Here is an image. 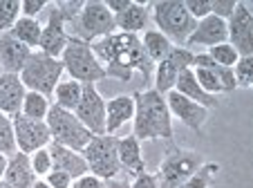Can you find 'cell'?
I'll return each instance as SVG.
<instances>
[{
	"instance_id": "obj_3",
	"label": "cell",
	"mask_w": 253,
	"mask_h": 188,
	"mask_svg": "<svg viewBox=\"0 0 253 188\" xmlns=\"http://www.w3.org/2000/svg\"><path fill=\"white\" fill-rule=\"evenodd\" d=\"M115 32V14L105 7L103 0H85L74 23L67 27L70 38H79L85 43H94V40L110 36Z\"/></svg>"
},
{
	"instance_id": "obj_4",
	"label": "cell",
	"mask_w": 253,
	"mask_h": 188,
	"mask_svg": "<svg viewBox=\"0 0 253 188\" xmlns=\"http://www.w3.org/2000/svg\"><path fill=\"white\" fill-rule=\"evenodd\" d=\"M153 20L157 25V32H162L170 43H177V47H182L197 27V20L186 11L184 0L153 2Z\"/></svg>"
},
{
	"instance_id": "obj_7",
	"label": "cell",
	"mask_w": 253,
	"mask_h": 188,
	"mask_svg": "<svg viewBox=\"0 0 253 188\" xmlns=\"http://www.w3.org/2000/svg\"><path fill=\"white\" fill-rule=\"evenodd\" d=\"M45 123H47V128H49V135H52L54 144H61V146H65V148L77 150V152H83V148H85V146L90 144V139L94 137L85 125L77 119L74 112L63 110V108H58V106L49 108Z\"/></svg>"
},
{
	"instance_id": "obj_47",
	"label": "cell",
	"mask_w": 253,
	"mask_h": 188,
	"mask_svg": "<svg viewBox=\"0 0 253 188\" xmlns=\"http://www.w3.org/2000/svg\"><path fill=\"white\" fill-rule=\"evenodd\" d=\"M0 188H14V186H11V184H7L5 179H0Z\"/></svg>"
},
{
	"instance_id": "obj_25",
	"label": "cell",
	"mask_w": 253,
	"mask_h": 188,
	"mask_svg": "<svg viewBox=\"0 0 253 188\" xmlns=\"http://www.w3.org/2000/svg\"><path fill=\"white\" fill-rule=\"evenodd\" d=\"M81 94H83V83L72 81V78L70 81H61L56 85V90H54V99H56L54 106L74 112L79 106V101H81Z\"/></svg>"
},
{
	"instance_id": "obj_32",
	"label": "cell",
	"mask_w": 253,
	"mask_h": 188,
	"mask_svg": "<svg viewBox=\"0 0 253 188\" xmlns=\"http://www.w3.org/2000/svg\"><path fill=\"white\" fill-rule=\"evenodd\" d=\"M206 54H209V56L215 61V65H220V68H233L235 63H238V58H240V54L235 52L229 43L215 45V47H211Z\"/></svg>"
},
{
	"instance_id": "obj_27",
	"label": "cell",
	"mask_w": 253,
	"mask_h": 188,
	"mask_svg": "<svg viewBox=\"0 0 253 188\" xmlns=\"http://www.w3.org/2000/svg\"><path fill=\"white\" fill-rule=\"evenodd\" d=\"M49 108H52V103H49L47 97H43V94H39V92L27 90L23 108H20V114L29 116V119H36V121H45L47 119Z\"/></svg>"
},
{
	"instance_id": "obj_35",
	"label": "cell",
	"mask_w": 253,
	"mask_h": 188,
	"mask_svg": "<svg viewBox=\"0 0 253 188\" xmlns=\"http://www.w3.org/2000/svg\"><path fill=\"white\" fill-rule=\"evenodd\" d=\"M193 56H195V54L188 47H172L170 54H168V61L182 72V70H188L193 65Z\"/></svg>"
},
{
	"instance_id": "obj_42",
	"label": "cell",
	"mask_w": 253,
	"mask_h": 188,
	"mask_svg": "<svg viewBox=\"0 0 253 188\" xmlns=\"http://www.w3.org/2000/svg\"><path fill=\"white\" fill-rule=\"evenodd\" d=\"M72 188H103V179H99L92 173H85L72 182Z\"/></svg>"
},
{
	"instance_id": "obj_23",
	"label": "cell",
	"mask_w": 253,
	"mask_h": 188,
	"mask_svg": "<svg viewBox=\"0 0 253 188\" xmlns=\"http://www.w3.org/2000/svg\"><path fill=\"white\" fill-rule=\"evenodd\" d=\"M141 45H143V52H146V56L150 58L153 65H157V63L164 61V58H168L170 49L175 47V45H172L162 32H157V29H146L141 36Z\"/></svg>"
},
{
	"instance_id": "obj_13",
	"label": "cell",
	"mask_w": 253,
	"mask_h": 188,
	"mask_svg": "<svg viewBox=\"0 0 253 188\" xmlns=\"http://www.w3.org/2000/svg\"><path fill=\"white\" fill-rule=\"evenodd\" d=\"M166 103H168V110H170V116H177L186 128H191V130H195V132H200L202 128H204L206 119H209V110H206L204 106L186 99L177 90L168 92Z\"/></svg>"
},
{
	"instance_id": "obj_30",
	"label": "cell",
	"mask_w": 253,
	"mask_h": 188,
	"mask_svg": "<svg viewBox=\"0 0 253 188\" xmlns=\"http://www.w3.org/2000/svg\"><path fill=\"white\" fill-rule=\"evenodd\" d=\"M16 137H14V121L9 114L0 112V152L11 157L16 152Z\"/></svg>"
},
{
	"instance_id": "obj_6",
	"label": "cell",
	"mask_w": 253,
	"mask_h": 188,
	"mask_svg": "<svg viewBox=\"0 0 253 188\" xmlns=\"http://www.w3.org/2000/svg\"><path fill=\"white\" fill-rule=\"evenodd\" d=\"M61 63L65 72L70 74L72 81L79 83H99L101 78H108V72L105 68L99 63V58L92 52V45L85 43V40L79 38H70L65 52L61 56Z\"/></svg>"
},
{
	"instance_id": "obj_45",
	"label": "cell",
	"mask_w": 253,
	"mask_h": 188,
	"mask_svg": "<svg viewBox=\"0 0 253 188\" xmlns=\"http://www.w3.org/2000/svg\"><path fill=\"white\" fill-rule=\"evenodd\" d=\"M7 159H9V157H7V154H2V152H0V179H2V175H5Z\"/></svg>"
},
{
	"instance_id": "obj_11",
	"label": "cell",
	"mask_w": 253,
	"mask_h": 188,
	"mask_svg": "<svg viewBox=\"0 0 253 188\" xmlns=\"http://www.w3.org/2000/svg\"><path fill=\"white\" fill-rule=\"evenodd\" d=\"M74 114L92 135H105V99L94 83H83V94Z\"/></svg>"
},
{
	"instance_id": "obj_39",
	"label": "cell",
	"mask_w": 253,
	"mask_h": 188,
	"mask_svg": "<svg viewBox=\"0 0 253 188\" xmlns=\"http://www.w3.org/2000/svg\"><path fill=\"white\" fill-rule=\"evenodd\" d=\"M215 72H217V78H220L222 83V90H224V94H231V92L238 90V83H235V76H233V68H215Z\"/></svg>"
},
{
	"instance_id": "obj_40",
	"label": "cell",
	"mask_w": 253,
	"mask_h": 188,
	"mask_svg": "<svg viewBox=\"0 0 253 188\" xmlns=\"http://www.w3.org/2000/svg\"><path fill=\"white\" fill-rule=\"evenodd\" d=\"M45 7H47L45 0H23V2H20V16H25V18H36Z\"/></svg>"
},
{
	"instance_id": "obj_20",
	"label": "cell",
	"mask_w": 253,
	"mask_h": 188,
	"mask_svg": "<svg viewBox=\"0 0 253 188\" xmlns=\"http://www.w3.org/2000/svg\"><path fill=\"white\" fill-rule=\"evenodd\" d=\"M134 116V99L128 94L115 97L105 101V135H115L121 125L132 121Z\"/></svg>"
},
{
	"instance_id": "obj_19",
	"label": "cell",
	"mask_w": 253,
	"mask_h": 188,
	"mask_svg": "<svg viewBox=\"0 0 253 188\" xmlns=\"http://www.w3.org/2000/svg\"><path fill=\"white\" fill-rule=\"evenodd\" d=\"M47 150H49V154H52L54 168L65 170L67 175H72V179H77V177H81V175L90 173L85 157H83L81 152H77V150L65 148V146L54 144V141L47 146Z\"/></svg>"
},
{
	"instance_id": "obj_15",
	"label": "cell",
	"mask_w": 253,
	"mask_h": 188,
	"mask_svg": "<svg viewBox=\"0 0 253 188\" xmlns=\"http://www.w3.org/2000/svg\"><path fill=\"white\" fill-rule=\"evenodd\" d=\"M32 52L34 49H29L27 45L16 40L9 32L0 34V70H2L0 74H20V70L29 61Z\"/></svg>"
},
{
	"instance_id": "obj_1",
	"label": "cell",
	"mask_w": 253,
	"mask_h": 188,
	"mask_svg": "<svg viewBox=\"0 0 253 188\" xmlns=\"http://www.w3.org/2000/svg\"><path fill=\"white\" fill-rule=\"evenodd\" d=\"M92 45V52L99 58V63L105 68L108 76L119 78V81H130L132 72H141L146 78L153 76L155 68L150 58L143 52L141 38L137 34H121L115 32L110 36H103V38L94 40Z\"/></svg>"
},
{
	"instance_id": "obj_10",
	"label": "cell",
	"mask_w": 253,
	"mask_h": 188,
	"mask_svg": "<svg viewBox=\"0 0 253 188\" xmlns=\"http://www.w3.org/2000/svg\"><path fill=\"white\" fill-rule=\"evenodd\" d=\"M14 137H16V148L25 154H32L41 148H47L52 144V135L45 121L29 119L25 114H14Z\"/></svg>"
},
{
	"instance_id": "obj_12",
	"label": "cell",
	"mask_w": 253,
	"mask_h": 188,
	"mask_svg": "<svg viewBox=\"0 0 253 188\" xmlns=\"http://www.w3.org/2000/svg\"><path fill=\"white\" fill-rule=\"evenodd\" d=\"M226 43L240 54V56H253V14L249 7L238 0L233 16L226 20Z\"/></svg>"
},
{
	"instance_id": "obj_17",
	"label": "cell",
	"mask_w": 253,
	"mask_h": 188,
	"mask_svg": "<svg viewBox=\"0 0 253 188\" xmlns=\"http://www.w3.org/2000/svg\"><path fill=\"white\" fill-rule=\"evenodd\" d=\"M27 94V87L23 85L18 74H0V112L14 116L20 112Z\"/></svg>"
},
{
	"instance_id": "obj_37",
	"label": "cell",
	"mask_w": 253,
	"mask_h": 188,
	"mask_svg": "<svg viewBox=\"0 0 253 188\" xmlns=\"http://www.w3.org/2000/svg\"><path fill=\"white\" fill-rule=\"evenodd\" d=\"M184 7L195 20L211 16V0H184Z\"/></svg>"
},
{
	"instance_id": "obj_46",
	"label": "cell",
	"mask_w": 253,
	"mask_h": 188,
	"mask_svg": "<svg viewBox=\"0 0 253 188\" xmlns=\"http://www.w3.org/2000/svg\"><path fill=\"white\" fill-rule=\"evenodd\" d=\"M32 188H52V186H49V184L47 182H45V179L43 177H39V179H36V184H34V186Z\"/></svg>"
},
{
	"instance_id": "obj_36",
	"label": "cell",
	"mask_w": 253,
	"mask_h": 188,
	"mask_svg": "<svg viewBox=\"0 0 253 188\" xmlns=\"http://www.w3.org/2000/svg\"><path fill=\"white\" fill-rule=\"evenodd\" d=\"M235 7H238V0H211V14L222 20H229Z\"/></svg>"
},
{
	"instance_id": "obj_21",
	"label": "cell",
	"mask_w": 253,
	"mask_h": 188,
	"mask_svg": "<svg viewBox=\"0 0 253 188\" xmlns=\"http://www.w3.org/2000/svg\"><path fill=\"white\" fill-rule=\"evenodd\" d=\"M146 23H148V7L143 2H134L121 14H115V27L121 34H137L146 32Z\"/></svg>"
},
{
	"instance_id": "obj_31",
	"label": "cell",
	"mask_w": 253,
	"mask_h": 188,
	"mask_svg": "<svg viewBox=\"0 0 253 188\" xmlns=\"http://www.w3.org/2000/svg\"><path fill=\"white\" fill-rule=\"evenodd\" d=\"M20 18V0H0V34H7Z\"/></svg>"
},
{
	"instance_id": "obj_44",
	"label": "cell",
	"mask_w": 253,
	"mask_h": 188,
	"mask_svg": "<svg viewBox=\"0 0 253 188\" xmlns=\"http://www.w3.org/2000/svg\"><path fill=\"white\" fill-rule=\"evenodd\" d=\"M103 188H130V184L124 182V179H108L103 184Z\"/></svg>"
},
{
	"instance_id": "obj_22",
	"label": "cell",
	"mask_w": 253,
	"mask_h": 188,
	"mask_svg": "<svg viewBox=\"0 0 253 188\" xmlns=\"http://www.w3.org/2000/svg\"><path fill=\"white\" fill-rule=\"evenodd\" d=\"M175 90L179 92V94H184L186 99H191V101L204 106L206 110H211V108L217 106V97H211V94H206V92L202 90L191 68L179 72V76H177V83H175Z\"/></svg>"
},
{
	"instance_id": "obj_38",
	"label": "cell",
	"mask_w": 253,
	"mask_h": 188,
	"mask_svg": "<svg viewBox=\"0 0 253 188\" xmlns=\"http://www.w3.org/2000/svg\"><path fill=\"white\" fill-rule=\"evenodd\" d=\"M45 182L49 184L52 188H72V175H67L65 170H58V168H52L47 175H45Z\"/></svg>"
},
{
	"instance_id": "obj_2",
	"label": "cell",
	"mask_w": 253,
	"mask_h": 188,
	"mask_svg": "<svg viewBox=\"0 0 253 188\" xmlns=\"http://www.w3.org/2000/svg\"><path fill=\"white\" fill-rule=\"evenodd\" d=\"M134 116H132V137L139 141L146 139H172V116L168 110L166 97L157 90H141L132 94Z\"/></svg>"
},
{
	"instance_id": "obj_16",
	"label": "cell",
	"mask_w": 253,
	"mask_h": 188,
	"mask_svg": "<svg viewBox=\"0 0 253 188\" xmlns=\"http://www.w3.org/2000/svg\"><path fill=\"white\" fill-rule=\"evenodd\" d=\"M117 157H119V168L121 173L137 177V175L146 173V159L141 152V141L137 137H121L117 139Z\"/></svg>"
},
{
	"instance_id": "obj_9",
	"label": "cell",
	"mask_w": 253,
	"mask_h": 188,
	"mask_svg": "<svg viewBox=\"0 0 253 188\" xmlns=\"http://www.w3.org/2000/svg\"><path fill=\"white\" fill-rule=\"evenodd\" d=\"M83 157L87 161V168L92 175L99 179L108 182V179H117L121 173L119 168V157H117V137L112 135H94L90 144L83 148Z\"/></svg>"
},
{
	"instance_id": "obj_24",
	"label": "cell",
	"mask_w": 253,
	"mask_h": 188,
	"mask_svg": "<svg viewBox=\"0 0 253 188\" xmlns=\"http://www.w3.org/2000/svg\"><path fill=\"white\" fill-rule=\"evenodd\" d=\"M9 34L16 40H20L23 45H27L29 49L39 47L41 45V34H43V25L39 23V18H25L20 16L14 23V27L9 29Z\"/></svg>"
},
{
	"instance_id": "obj_41",
	"label": "cell",
	"mask_w": 253,
	"mask_h": 188,
	"mask_svg": "<svg viewBox=\"0 0 253 188\" xmlns=\"http://www.w3.org/2000/svg\"><path fill=\"white\" fill-rule=\"evenodd\" d=\"M130 188H162V186H159L157 175H153V173H148V170H146V173L132 177V182H130Z\"/></svg>"
},
{
	"instance_id": "obj_29",
	"label": "cell",
	"mask_w": 253,
	"mask_h": 188,
	"mask_svg": "<svg viewBox=\"0 0 253 188\" xmlns=\"http://www.w3.org/2000/svg\"><path fill=\"white\" fill-rule=\"evenodd\" d=\"M215 68H217V65H215ZM215 68H211V70L191 68L193 74H195V78H197V83H200V87L206 92V94H211V97L224 94V90H222V83H220V78H217V72H215Z\"/></svg>"
},
{
	"instance_id": "obj_28",
	"label": "cell",
	"mask_w": 253,
	"mask_h": 188,
	"mask_svg": "<svg viewBox=\"0 0 253 188\" xmlns=\"http://www.w3.org/2000/svg\"><path fill=\"white\" fill-rule=\"evenodd\" d=\"M217 173H220V164H215V161H202L200 168L179 188H211L217 182Z\"/></svg>"
},
{
	"instance_id": "obj_33",
	"label": "cell",
	"mask_w": 253,
	"mask_h": 188,
	"mask_svg": "<svg viewBox=\"0 0 253 188\" xmlns=\"http://www.w3.org/2000/svg\"><path fill=\"white\" fill-rule=\"evenodd\" d=\"M233 76L238 87H251L253 85V56H240L233 65Z\"/></svg>"
},
{
	"instance_id": "obj_18",
	"label": "cell",
	"mask_w": 253,
	"mask_h": 188,
	"mask_svg": "<svg viewBox=\"0 0 253 188\" xmlns=\"http://www.w3.org/2000/svg\"><path fill=\"white\" fill-rule=\"evenodd\" d=\"M7 184H11L14 188H32L36 184V173L32 168V161H29V154L20 152L16 150L7 159V168H5V175H2Z\"/></svg>"
},
{
	"instance_id": "obj_26",
	"label": "cell",
	"mask_w": 253,
	"mask_h": 188,
	"mask_svg": "<svg viewBox=\"0 0 253 188\" xmlns=\"http://www.w3.org/2000/svg\"><path fill=\"white\" fill-rule=\"evenodd\" d=\"M153 76H155V87H153V90H157L159 94H164V97H166L170 90H175V83H177V76H179V70H177L175 65L168 61V58H164L162 63H157V65H155Z\"/></svg>"
},
{
	"instance_id": "obj_14",
	"label": "cell",
	"mask_w": 253,
	"mask_h": 188,
	"mask_svg": "<svg viewBox=\"0 0 253 188\" xmlns=\"http://www.w3.org/2000/svg\"><path fill=\"white\" fill-rule=\"evenodd\" d=\"M229 34H226V20L217 18V16H206V18L197 20V27L188 40L184 43V47H197V45H204V47H215V45L226 43Z\"/></svg>"
},
{
	"instance_id": "obj_34",
	"label": "cell",
	"mask_w": 253,
	"mask_h": 188,
	"mask_svg": "<svg viewBox=\"0 0 253 188\" xmlns=\"http://www.w3.org/2000/svg\"><path fill=\"white\" fill-rule=\"evenodd\" d=\"M29 161H32V168H34V173H36V177H45V175L54 168L52 154H49L47 148H41V150H36V152H32L29 154Z\"/></svg>"
},
{
	"instance_id": "obj_5",
	"label": "cell",
	"mask_w": 253,
	"mask_h": 188,
	"mask_svg": "<svg viewBox=\"0 0 253 188\" xmlns=\"http://www.w3.org/2000/svg\"><path fill=\"white\" fill-rule=\"evenodd\" d=\"M63 72H65V68H63L61 58H52L43 52H32V56L25 63V68L20 70L18 76L27 90L52 99L56 85L61 83Z\"/></svg>"
},
{
	"instance_id": "obj_8",
	"label": "cell",
	"mask_w": 253,
	"mask_h": 188,
	"mask_svg": "<svg viewBox=\"0 0 253 188\" xmlns=\"http://www.w3.org/2000/svg\"><path fill=\"white\" fill-rule=\"evenodd\" d=\"M202 166V154L197 150H184L170 146L159 164V186L162 188H179L197 168Z\"/></svg>"
},
{
	"instance_id": "obj_43",
	"label": "cell",
	"mask_w": 253,
	"mask_h": 188,
	"mask_svg": "<svg viewBox=\"0 0 253 188\" xmlns=\"http://www.w3.org/2000/svg\"><path fill=\"white\" fill-rule=\"evenodd\" d=\"M130 5H132V0H108V2H105V7H108L112 14H121V11H126Z\"/></svg>"
}]
</instances>
